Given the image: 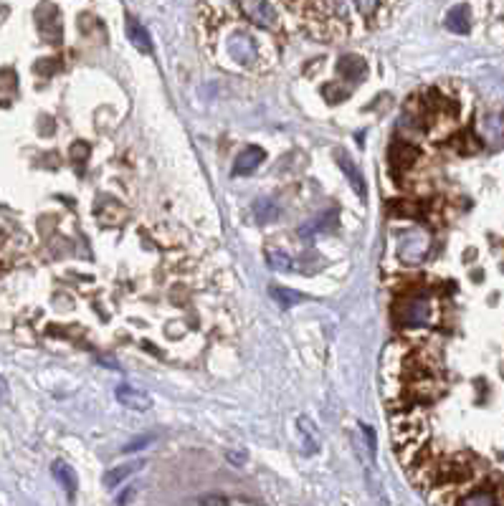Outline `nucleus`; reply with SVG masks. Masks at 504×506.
<instances>
[{"instance_id": "obj_18", "label": "nucleus", "mask_w": 504, "mask_h": 506, "mask_svg": "<svg viewBox=\"0 0 504 506\" xmlns=\"http://www.w3.org/2000/svg\"><path fill=\"white\" fill-rule=\"evenodd\" d=\"M266 261H269V266L276 268V271L292 268V259H289L284 251H266Z\"/></svg>"}, {"instance_id": "obj_20", "label": "nucleus", "mask_w": 504, "mask_h": 506, "mask_svg": "<svg viewBox=\"0 0 504 506\" xmlns=\"http://www.w3.org/2000/svg\"><path fill=\"white\" fill-rule=\"evenodd\" d=\"M153 440H155V435H142V438H134V440H130V443H125V448H122V451H127V453L139 451V448L150 446Z\"/></svg>"}, {"instance_id": "obj_10", "label": "nucleus", "mask_w": 504, "mask_h": 506, "mask_svg": "<svg viewBox=\"0 0 504 506\" xmlns=\"http://www.w3.org/2000/svg\"><path fill=\"white\" fill-rule=\"evenodd\" d=\"M482 134L491 145H502L504 142V114H489L482 120Z\"/></svg>"}, {"instance_id": "obj_1", "label": "nucleus", "mask_w": 504, "mask_h": 506, "mask_svg": "<svg viewBox=\"0 0 504 506\" xmlns=\"http://www.w3.org/2000/svg\"><path fill=\"white\" fill-rule=\"evenodd\" d=\"M433 319V304L426 296H408L396 304V321L400 326H428Z\"/></svg>"}, {"instance_id": "obj_4", "label": "nucleus", "mask_w": 504, "mask_h": 506, "mask_svg": "<svg viewBox=\"0 0 504 506\" xmlns=\"http://www.w3.org/2000/svg\"><path fill=\"white\" fill-rule=\"evenodd\" d=\"M244 13L251 23L261 28H274L279 23V15L269 0H244Z\"/></svg>"}, {"instance_id": "obj_27", "label": "nucleus", "mask_w": 504, "mask_h": 506, "mask_svg": "<svg viewBox=\"0 0 504 506\" xmlns=\"http://www.w3.org/2000/svg\"><path fill=\"white\" fill-rule=\"evenodd\" d=\"M0 398H6V382H3V377H0Z\"/></svg>"}, {"instance_id": "obj_26", "label": "nucleus", "mask_w": 504, "mask_h": 506, "mask_svg": "<svg viewBox=\"0 0 504 506\" xmlns=\"http://www.w3.org/2000/svg\"><path fill=\"white\" fill-rule=\"evenodd\" d=\"M228 461H233V463H244L246 456L244 453H228Z\"/></svg>"}, {"instance_id": "obj_21", "label": "nucleus", "mask_w": 504, "mask_h": 506, "mask_svg": "<svg viewBox=\"0 0 504 506\" xmlns=\"http://www.w3.org/2000/svg\"><path fill=\"white\" fill-rule=\"evenodd\" d=\"M391 213L393 215H418V210L413 208V203H393Z\"/></svg>"}, {"instance_id": "obj_24", "label": "nucleus", "mask_w": 504, "mask_h": 506, "mask_svg": "<svg viewBox=\"0 0 504 506\" xmlns=\"http://www.w3.org/2000/svg\"><path fill=\"white\" fill-rule=\"evenodd\" d=\"M71 154H74V160H84V157L89 154V147H84L81 142H76V147H74Z\"/></svg>"}, {"instance_id": "obj_15", "label": "nucleus", "mask_w": 504, "mask_h": 506, "mask_svg": "<svg viewBox=\"0 0 504 506\" xmlns=\"http://www.w3.org/2000/svg\"><path fill=\"white\" fill-rule=\"evenodd\" d=\"M253 218H256V223H261V226H266V223H274V220L279 218V205L274 203V200H256L253 203Z\"/></svg>"}, {"instance_id": "obj_25", "label": "nucleus", "mask_w": 504, "mask_h": 506, "mask_svg": "<svg viewBox=\"0 0 504 506\" xmlns=\"http://www.w3.org/2000/svg\"><path fill=\"white\" fill-rule=\"evenodd\" d=\"M200 504H226V496H203V499H198Z\"/></svg>"}, {"instance_id": "obj_16", "label": "nucleus", "mask_w": 504, "mask_h": 506, "mask_svg": "<svg viewBox=\"0 0 504 506\" xmlns=\"http://www.w3.org/2000/svg\"><path fill=\"white\" fill-rule=\"evenodd\" d=\"M53 476H56V481H59L61 486L66 489L69 493L76 491V486H79V481H76V473H74L71 466H66L64 461H56L53 463Z\"/></svg>"}, {"instance_id": "obj_12", "label": "nucleus", "mask_w": 504, "mask_h": 506, "mask_svg": "<svg viewBox=\"0 0 504 506\" xmlns=\"http://www.w3.org/2000/svg\"><path fill=\"white\" fill-rule=\"evenodd\" d=\"M340 73L347 81H363V76L368 73V64L360 56H342L340 59Z\"/></svg>"}, {"instance_id": "obj_3", "label": "nucleus", "mask_w": 504, "mask_h": 506, "mask_svg": "<svg viewBox=\"0 0 504 506\" xmlns=\"http://www.w3.org/2000/svg\"><path fill=\"white\" fill-rule=\"evenodd\" d=\"M228 56H231L236 64L251 66V64L259 61V46H256V41H253L251 36L239 31V34H233L231 38H228Z\"/></svg>"}, {"instance_id": "obj_22", "label": "nucleus", "mask_w": 504, "mask_h": 506, "mask_svg": "<svg viewBox=\"0 0 504 506\" xmlns=\"http://www.w3.org/2000/svg\"><path fill=\"white\" fill-rule=\"evenodd\" d=\"M355 6L360 8V13L363 15H372L375 10H378L380 0H355Z\"/></svg>"}, {"instance_id": "obj_17", "label": "nucleus", "mask_w": 504, "mask_h": 506, "mask_svg": "<svg viewBox=\"0 0 504 506\" xmlns=\"http://www.w3.org/2000/svg\"><path fill=\"white\" fill-rule=\"evenodd\" d=\"M272 299L276 301L279 307H284V309H289V307H297V304H302L304 301V296L299 291H294V289H286V287H272Z\"/></svg>"}, {"instance_id": "obj_9", "label": "nucleus", "mask_w": 504, "mask_h": 506, "mask_svg": "<svg viewBox=\"0 0 504 506\" xmlns=\"http://www.w3.org/2000/svg\"><path fill=\"white\" fill-rule=\"evenodd\" d=\"M125 28H127V38H130V43H134L137 51L153 54V41H150V34L145 31V26H139L134 18H127Z\"/></svg>"}, {"instance_id": "obj_5", "label": "nucleus", "mask_w": 504, "mask_h": 506, "mask_svg": "<svg viewBox=\"0 0 504 506\" xmlns=\"http://www.w3.org/2000/svg\"><path fill=\"white\" fill-rule=\"evenodd\" d=\"M114 395H117V400H120L122 405L132 407V410H150V407H153V398H150L145 390H139V387L120 385Z\"/></svg>"}, {"instance_id": "obj_6", "label": "nucleus", "mask_w": 504, "mask_h": 506, "mask_svg": "<svg viewBox=\"0 0 504 506\" xmlns=\"http://www.w3.org/2000/svg\"><path fill=\"white\" fill-rule=\"evenodd\" d=\"M264 160H266L264 147H259V145L246 147L244 152L236 157V162H233V175H251Z\"/></svg>"}, {"instance_id": "obj_23", "label": "nucleus", "mask_w": 504, "mask_h": 506, "mask_svg": "<svg viewBox=\"0 0 504 506\" xmlns=\"http://www.w3.org/2000/svg\"><path fill=\"white\" fill-rule=\"evenodd\" d=\"M363 428V435L368 440V448H370V456H375V446H378V440H375V431L370 426H360Z\"/></svg>"}, {"instance_id": "obj_14", "label": "nucleus", "mask_w": 504, "mask_h": 506, "mask_svg": "<svg viewBox=\"0 0 504 506\" xmlns=\"http://www.w3.org/2000/svg\"><path fill=\"white\" fill-rule=\"evenodd\" d=\"M137 468H142V461H134V463H125V466H117V468H109V471L104 473V486L106 489H114L120 486L122 481L127 479V476H132Z\"/></svg>"}, {"instance_id": "obj_13", "label": "nucleus", "mask_w": 504, "mask_h": 506, "mask_svg": "<svg viewBox=\"0 0 504 506\" xmlns=\"http://www.w3.org/2000/svg\"><path fill=\"white\" fill-rule=\"evenodd\" d=\"M297 426H299V435H302V448H304V453H317L319 435H317V431H314V423L307 418V415H299Z\"/></svg>"}, {"instance_id": "obj_7", "label": "nucleus", "mask_w": 504, "mask_h": 506, "mask_svg": "<svg viewBox=\"0 0 504 506\" xmlns=\"http://www.w3.org/2000/svg\"><path fill=\"white\" fill-rule=\"evenodd\" d=\"M418 160V150L408 142H393L391 147V165L396 170H405Z\"/></svg>"}, {"instance_id": "obj_11", "label": "nucleus", "mask_w": 504, "mask_h": 506, "mask_svg": "<svg viewBox=\"0 0 504 506\" xmlns=\"http://www.w3.org/2000/svg\"><path fill=\"white\" fill-rule=\"evenodd\" d=\"M340 160V167H342V173H345L347 182L352 185V190L360 195V198H365V178H363V173L358 170V165L350 160V157H342V154H337Z\"/></svg>"}, {"instance_id": "obj_2", "label": "nucleus", "mask_w": 504, "mask_h": 506, "mask_svg": "<svg viewBox=\"0 0 504 506\" xmlns=\"http://www.w3.org/2000/svg\"><path fill=\"white\" fill-rule=\"evenodd\" d=\"M428 243H431L428 233L421 231V228H413L411 233L400 238V246H398L400 259H403L405 263H421V261L426 259V253H428Z\"/></svg>"}, {"instance_id": "obj_8", "label": "nucleus", "mask_w": 504, "mask_h": 506, "mask_svg": "<svg viewBox=\"0 0 504 506\" xmlns=\"http://www.w3.org/2000/svg\"><path fill=\"white\" fill-rule=\"evenodd\" d=\"M446 28L454 31V34H469V28H471L469 6H464V3L454 6L451 10L446 13Z\"/></svg>"}, {"instance_id": "obj_19", "label": "nucleus", "mask_w": 504, "mask_h": 506, "mask_svg": "<svg viewBox=\"0 0 504 506\" xmlns=\"http://www.w3.org/2000/svg\"><path fill=\"white\" fill-rule=\"evenodd\" d=\"M497 496L489 491V489H484V491H474L469 493V496H464L461 499V504H497Z\"/></svg>"}]
</instances>
